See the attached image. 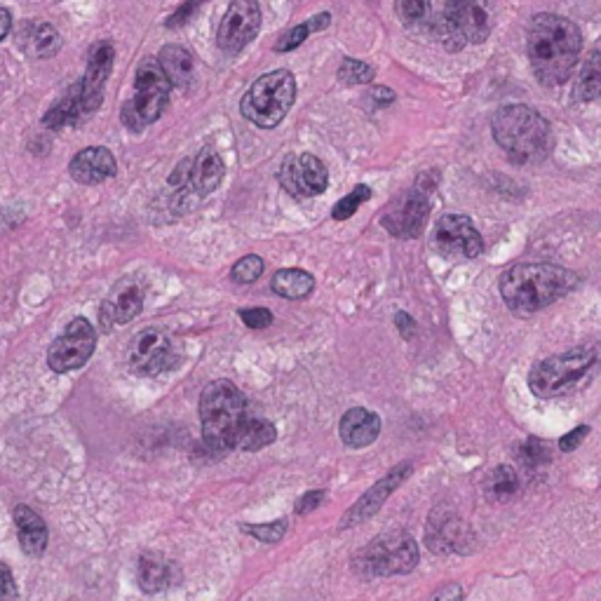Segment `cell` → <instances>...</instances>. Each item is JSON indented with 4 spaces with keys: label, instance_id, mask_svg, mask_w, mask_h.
I'll list each match as a JSON object with an SVG mask.
<instances>
[{
    "label": "cell",
    "instance_id": "cell-1",
    "mask_svg": "<svg viewBox=\"0 0 601 601\" xmlns=\"http://www.w3.org/2000/svg\"><path fill=\"white\" fill-rule=\"evenodd\" d=\"M583 36L571 19L559 15H538L529 24V62L536 76L545 87H559L571 78L573 66L580 57Z\"/></svg>",
    "mask_w": 601,
    "mask_h": 601
},
{
    "label": "cell",
    "instance_id": "cell-2",
    "mask_svg": "<svg viewBox=\"0 0 601 601\" xmlns=\"http://www.w3.org/2000/svg\"><path fill=\"white\" fill-rule=\"evenodd\" d=\"M578 285V275L555 263H519L505 270L501 296L512 313L533 315L564 299Z\"/></svg>",
    "mask_w": 601,
    "mask_h": 601
},
{
    "label": "cell",
    "instance_id": "cell-3",
    "mask_svg": "<svg viewBox=\"0 0 601 601\" xmlns=\"http://www.w3.org/2000/svg\"><path fill=\"white\" fill-rule=\"evenodd\" d=\"M491 132H494L496 144L519 165L540 160L550 153V123L531 106L508 104L498 108L491 120Z\"/></svg>",
    "mask_w": 601,
    "mask_h": 601
},
{
    "label": "cell",
    "instance_id": "cell-4",
    "mask_svg": "<svg viewBox=\"0 0 601 601\" xmlns=\"http://www.w3.org/2000/svg\"><path fill=\"white\" fill-rule=\"evenodd\" d=\"M247 400L231 381H212L200 395L202 440L212 451L235 449L242 425L247 421Z\"/></svg>",
    "mask_w": 601,
    "mask_h": 601
},
{
    "label": "cell",
    "instance_id": "cell-5",
    "mask_svg": "<svg viewBox=\"0 0 601 601\" xmlns=\"http://www.w3.org/2000/svg\"><path fill=\"white\" fill-rule=\"evenodd\" d=\"M294 99L296 80L292 71H270L254 80V85L240 101V111L249 123L261 127V130H273L292 111Z\"/></svg>",
    "mask_w": 601,
    "mask_h": 601
},
{
    "label": "cell",
    "instance_id": "cell-6",
    "mask_svg": "<svg viewBox=\"0 0 601 601\" xmlns=\"http://www.w3.org/2000/svg\"><path fill=\"white\" fill-rule=\"evenodd\" d=\"M599 355L597 348L580 346L566 350L562 355H552L548 360L538 362L529 374V388L536 397L550 400L571 393L580 381H585L587 374L594 369Z\"/></svg>",
    "mask_w": 601,
    "mask_h": 601
},
{
    "label": "cell",
    "instance_id": "cell-7",
    "mask_svg": "<svg viewBox=\"0 0 601 601\" xmlns=\"http://www.w3.org/2000/svg\"><path fill=\"white\" fill-rule=\"evenodd\" d=\"M489 33L491 15L486 0H447L435 22V36L449 52L484 43Z\"/></svg>",
    "mask_w": 601,
    "mask_h": 601
},
{
    "label": "cell",
    "instance_id": "cell-8",
    "mask_svg": "<svg viewBox=\"0 0 601 601\" xmlns=\"http://www.w3.org/2000/svg\"><path fill=\"white\" fill-rule=\"evenodd\" d=\"M416 564L418 545L404 531L381 533L355 557V571L362 578L402 576V573L414 571Z\"/></svg>",
    "mask_w": 601,
    "mask_h": 601
},
{
    "label": "cell",
    "instance_id": "cell-9",
    "mask_svg": "<svg viewBox=\"0 0 601 601\" xmlns=\"http://www.w3.org/2000/svg\"><path fill=\"white\" fill-rule=\"evenodd\" d=\"M172 83L158 62H144L134 78V97L123 108V123L130 130H144L165 113Z\"/></svg>",
    "mask_w": 601,
    "mask_h": 601
},
{
    "label": "cell",
    "instance_id": "cell-10",
    "mask_svg": "<svg viewBox=\"0 0 601 601\" xmlns=\"http://www.w3.org/2000/svg\"><path fill=\"white\" fill-rule=\"evenodd\" d=\"M226 174V165L221 155L212 146H205L191 160H184L172 174V186L177 188L174 200L184 202L188 198H202L216 191Z\"/></svg>",
    "mask_w": 601,
    "mask_h": 601
},
{
    "label": "cell",
    "instance_id": "cell-11",
    "mask_svg": "<svg viewBox=\"0 0 601 601\" xmlns=\"http://www.w3.org/2000/svg\"><path fill=\"white\" fill-rule=\"evenodd\" d=\"M94 348H97V332L85 317H76L66 324V329L57 341L47 350V364L57 374L80 369L90 360Z\"/></svg>",
    "mask_w": 601,
    "mask_h": 601
},
{
    "label": "cell",
    "instance_id": "cell-12",
    "mask_svg": "<svg viewBox=\"0 0 601 601\" xmlns=\"http://www.w3.org/2000/svg\"><path fill=\"white\" fill-rule=\"evenodd\" d=\"M280 186L294 198H315L329 186V172L324 162L313 153L287 155L278 170Z\"/></svg>",
    "mask_w": 601,
    "mask_h": 601
},
{
    "label": "cell",
    "instance_id": "cell-13",
    "mask_svg": "<svg viewBox=\"0 0 601 601\" xmlns=\"http://www.w3.org/2000/svg\"><path fill=\"white\" fill-rule=\"evenodd\" d=\"M261 29V8L256 0H231L221 19L216 43L226 54H238L256 38Z\"/></svg>",
    "mask_w": 601,
    "mask_h": 601
},
{
    "label": "cell",
    "instance_id": "cell-14",
    "mask_svg": "<svg viewBox=\"0 0 601 601\" xmlns=\"http://www.w3.org/2000/svg\"><path fill=\"white\" fill-rule=\"evenodd\" d=\"M475 543V533L461 517L442 508L432 512L428 529H425V545L430 552H435V555H447V552L470 555L475 550Z\"/></svg>",
    "mask_w": 601,
    "mask_h": 601
},
{
    "label": "cell",
    "instance_id": "cell-15",
    "mask_svg": "<svg viewBox=\"0 0 601 601\" xmlns=\"http://www.w3.org/2000/svg\"><path fill=\"white\" fill-rule=\"evenodd\" d=\"M174 362V343L160 329H144L130 346V369L137 376H158Z\"/></svg>",
    "mask_w": 601,
    "mask_h": 601
},
{
    "label": "cell",
    "instance_id": "cell-16",
    "mask_svg": "<svg viewBox=\"0 0 601 601\" xmlns=\"http://www.w3.org/2000/svg\"><path fill=\"white\" fill-rule=\"evenodd\" d=\"M435 240L440 252L447 256H465V259H475L484 252L482 235L465 214H444L437 221Z\"/></svg>",
    "mask_w": 601,
    "mask_h": 601
},
{
    "label": "cell",
    "instance_id": "cell-17",
    "mask_svg": "<svg viewBox=\"0 0 601 601\" xmlns=\"http://www.w3.org/2000/svg\"><path fill=\"white\" fill-rule=\"evenodd\" d=\"M430 214L428 195L421 191H411L402 198H397L386 214H383L381 224L395 238H418L423 233L425 221Z\"/></svg>",
    "mask_w": 601,
    "mask_h": 601
},
{
    "label": "cell",
    "instance_id": "cell-18",
    "mask_svg": "<svg viewBox=\"0 0 601 601\" xmlns=\"http://www.w3.org/2000/svg\"><path fill=\"white\" fill-rule=\"evenodd\" d=\"M411 475V463H400L395 465L393 470L388 472L386 477L378 479V482L371 486V489L364 494L360 501H357L353 508H350L346 515H343L339 529L346 531V529H353V526L367 522V519H371L376 515L378 510L383 508V503L388 501L390 496L395 494V489L400 486L404 479H407Z\"/></svg>",
    "mask_w": 601,
    "mask_h": 601
},
{
    "label": "cell",
    "instance_id": "cell-19",
    "mask_svg": "<svg viewBox=\"0 0 601 601\" xmlns=\"http://www.w3.org/2000/svg\"><path fill=\"white\" fill-rule=\"evenodd\" d=\"M69 172L78 184H101V181L111 179L116 174V155L104 146H90L71 160Z\"/></svg>",
    "mask_w": 601,
    "mask_h": 601
},
{
    "label": "cell",
    "instance_id": "cell-20",
    "mask_svg": "<svg viewBox=\"0 0 601 601\" xmlns=\"http://www.w3.org/2000/svg\"><path fill=\"white\" fill-rule=\"evenodd\" d=\"M141 308H144V294H141V289L132 285V282H125V285L113 289V292L106 296V301L101 303V324H104V329L108 332L113 324L132 322L134 317L141 313Z\"/></svg>",
    "mask_w": 601,
    "mask_h": 601
},
{
    "label": "cell",
    "instance_id": "cell-21",
    "mask_svg": "<svg viewBox=\"0 0 601 601\" xmlns=\"http://www.w3.org/2000/svg\"><path fill=\"white\" fill-rule=\"evenodd\" d=\"M339 435L348 449L369 447L381 435V418L374 411L362 407L348 409L339 423Z\"/></svg>",
    "mask_w": 601,
    "mask_h": 601
},
{
    "label": "cell",
    "instance_id": "cell-22",
    "mask_svg": "<svg viewBox=\"0 0 601 601\" xmlns=\"http://www.w3.org/2000/svg\"><path fill=\"white\" fill-rule=\"evenodd\" d=\"M113 62H116V50H113V45L108 43V40H101V43L92 45L90 54H87V71L83 80L78 83L85 97L101 101L104 83L113 71Z\"/></svg>",
    "mask_w": 601,
    "mask_h": 601
},
{
    "label": "cell",
    "instance_id": "cell-23",
    "mask_svg": "<svg viewBox=\"0 0 601 601\" xmlns=\"http://www.w3.org/2000/svg\"><path fill=\"white\" fill-rule=\"evenodd\" d=\"M99 104L101 101L85 97L83 90H80V85H76L62 101H57V104L47 111L43 123L45 127H50V130H59V127L64 125H76L87 116H92V113L99 108Z\"/></svg>",
    "mask_w": 601,
    "mask_h": 601
},
{
    "label": "cell",
    "instance_id": "cell-24",
    "mask_svg": "<svg viewBox=\"0 0 601 601\" xmlns=\"http://www.w3.org/2000/svg\"><path fill=\"white\" fill-rule=\"evenodd\" d=\"M15 524L19 533V543L29 557H40L47 548V526L43 517H38L29 505H17Z\"/></svg>",
    "mask_w": 601,
    "mask_h": 601
},
{
    "label": "cell",
    "instance_id": "cell-25",
    "mask_svg": "<svg viewBox=\"0 0 601 601\" xmlns=\"http://www.w3.org/2000/svg\"><path fill=\"white\" fill-rule=\"evenodd\" d=\"M270 287H273V292L282 296V299L299 301V299H306V296L313 294L315 280H313V275L303 268H282L273 275Z\"/></svg>",
    "mask_w": 601,
    "mask_h": 601
},
{
    "label": "cell",
    "instance_id": "cell-26",
    "mask_svg": "<svg viewBox=\"0 0 601 601\" xmlns=\"http://www.w3.org/2000/svg\"><path fill=\"white\" fill-rule=\"evenodd\" d=\"M158 64H160V69L165 71V76L170 78L172 85L186 87L188 83H191L193 57H191V52L184 50L181 45L162 47L158 54Z\"/></svg>",
    "mask_w": 601,
    "mask_h": 601
},
{
    "label": "cell",
    "instance_id": "cell-27",
    "mask_svg": "<svg viewBox=\"0 0 601 601\" xmlns=\"http://www.w3.org/2000/svg\"><path fill=\"white\" fill-rule=\"evenodd\" d=\"M137 578L144 592H160L172 583V564L165 557L148 552V555L139 559Z\"/></svg>",
    "mask_w": 601,
    "mask_h": 601
},
{
    "label": "cell",
    "instance_id": "cell-28",
    "mask_svg": "<svg viewBox=\"0 0 601 601\" xmlns=\"http://www.w3.org/2000/svg\"><path fill=\"white\" fill-rule=\"evenodd\" d=\"M278 432H275V425L266 421V418H252L249 416L245 425H242L238 440H235V449L240 451H259L268 444L275 442Z\"/></svg>",
    "mask_w": 601,
    "mask_h": 601
},
{
    "label": "cell",
    "instance_id": "cell-29",
    "mask_svg": "<svg viewBox=\"0 0 601 601\" xmlns=\"http://www.w3.org/2000/svg\"><path fill=\"white\" fill-rule=\"evenodd\" d=\"M601 97V52H592L580 66L576 83V101L587 104Z\"/></svg>",
    "mask_w": 601,
    "mask_h": 601
},
{
    "label": "cell",
    "instance_id": "cell-30",
    "mask_svg": "<svg viewBox=\"0 0 601 601\" xmlns=\"http://www.w3.org/2000/svg\"><path fill=\"white\" fill-rule=\"evenodd\" d=\"M519 489V479L515 468L510 465H498L494 472L489 475V482H486V496H489L491 503H503L517 494Z\"/></svg>",
    "mask_w": 601,
    "mask_h": 601
},
{
    "label": "cell",
    "instance_id": "cell-31",
    "mask_svg": "<svg viewBox=\"0 0 601 601\" xmlns=\"http://www.w3.org/2000/svg\"><path fill=\"white\" fill-rule=\"evenodd\" d=\"M59 50H62V36L59 31L54 29L52 24H40L36 31H33V52L38 54L40 59L54 57Z\"/></svg>",
    "mask_w": 601,
    "mask_h": 601
},
{
    "label": "cell",
    "instance_id": "cell-32",
    "mask_svg": "<svg viewBox=\"0 0 601 601\" xmlns=\"http://www.w3.org/2000/svg\"><path fill=\"white\" fill-rule=\"evenodd\" d=\"M371 198V188L369 186H364V184H360V186H355L353 191H350L346 198L343 200H339L336 202V207L332 209V216L336 221H346V219H350V216H353L357 209H360L364 202H367Z\"/></svg>",
    "mask_w": 601,
    "mask_h": 601
},
{
    "label": "cell",
    "instance_id": "cell-33",
    "mask_svg": "<svg viewBox=\"0 0 601 601\" xmlns=\"http://www.w3.org/2000/svg\"><path fill=\"white\" fill-rule=\"evenodd\" d=\"M376 71L360 59H343L339 66V80L346 85H367L374 80Z\"/></svg>",
    "mask_w": 601,
    "mask_h": 601
},
{
    "label": "cell",
    "instance_id": "cell-34",
    "mask_svg": "<svg viewBox=\"0 0 601 601\" xmlns=\"http://www.w3.org/2000/svg\"><path fill=\"white\" fill-rule=\"evenodd\" d=\"M263 273V259L256 254H247L242 256V259L235 263L231 270V278L233 282H238V285H252L261 278Z\"/></svg>",
    "mask_w": 601,
    "mask_h": 601
},
{
    "label": "cell",
    "instance_id": "cell-35",
    "mask_svg": "<svg viewBox=\"0 0 601 601\" xmlns=\"http://www.w3.org/2000/svg\"><path fill=\"white\" fill-rule=\"evenodd\" d=\"M242 531L249 533V536H254L256 540H261V543H280L282 536L287 533V522L285 519H278V522H270V524H245L242 526Z\"/></svg>",
    "mask_w": 601,
    "mask_h": 601
},
{
    "label": "cell",
    "instance_id": "cell-36",
    "mask_svg": "<svg viewBox=\"0 0 601 601\" xmlns=\"http://www.w3.org/2000/svg\"><path fill=\"white\" fill-rule=\"evenodd\" d=\"M397 12L407 26H418L428 15V0H397Z\"/></svg>",
    "mask_w": 601,
    "mask_h": 601
},
{
    "label": "cell",
    "instance_id": "cell-37",
    "mask_svg": "<svg viewBox=\"0 0 601 601\" xmlns=\"http://www.w3.org/2000/svg\"><path fill=\"white\" fill-rule=\"evenodd\" d=\"M310 36V29L308 24L303 22L299 26H294V29H289L285 36H282L278 40V45H275V52H289V50H296V47L306 43V38Z\"/></svg>",
    "mask_w": 601,
    "mask_h": 601
},
{
    "label": "cell",
    "instance_id": "cell-38",
    "mask_svg": "<svg viewBox=\"0 0 601 601\" xmlns=\"http://www.w3.org/2000/svg\"><path fill=\"white\" fill-rule=\"evenodd\" d=\"M240 320L245 322L249 329H266L273 324V313L266 308H245L240 310Z\"/></svg>",
    "mask_w": 601,
    "mask_h": 601
},
{
    "label": "cell",
    "instance_id": "cell-39",
    "mask_svg": "<svg viewBox=\"0 0 601 601\" xmlns=\"http://www.w3.org/2000/svg\"><path fill=\"white\" fill-rule=\"evenodd\" d=\"M0 601H19V587L10 566L0 562Z\"/></svg>",
    "mask_w": 601,
    "mask_h": 601
},
{
    "label": "cell",
    "instance_id": "cell-40",
    "mask_svg": "<svg viewBox=\"0 0 601 601\" xmlns=\"http://www.w3.org/2000/svg\"><path fill=\"white\" fill-rule=\"evenodd\" d=\"M522 456H524V461L531 465V468H533V465H536V468H538L540 463H548L550 461L548 447H545V444L540 442V440H529V442H526V447L522 449Z\"/></svg>",
    "mask_w": 601,
    "mask_h": 601
},
{
    "label": "cell",
    "instance_id": "cell-41",
    "mask_svg": "<svg viewBox=\"0 0 601 601\" xmlns=\"http://www.w3.org/2000/svg\"><path fill=\"white\" fill-rule=\"evenodd\" d=\"M205 3V0H188V3H184L181 5V8L174 12V15L167 19V26H170V29H177V26H181V24H186L188 19L193 17V12H195V8H200V5Z\"/></svg>",
    "mask_w": 601,
    "mask_h": 601
},
{
    "label": "cell",
    "instance_id": "cell-42",
    "mask_svg": "<svg viewBox=\"0 0 601 601\" xmlns=\"http://www.w3.org/2000/svg\"><path fill=\"white\" fill-rule=\"evenodd\" d=\"M587 432H590V428H587V425H580V428L571 430L569 435H564L562 440H559V449H562V451H573V449H578L580 444H583L585 437H587Z\"/></svg>",
    "mask_w": 601,
    "mask_h": 601
},
{
    "label": "cell",
    "instance_id": "cell-43",
    "mask_svg": "<svg viewBox=\"0 0 601 601\" xmlns=\"http://www.w3.org/2000/svg\"><path fill=\"white\" fill-rule=\"evenodd\" d=\"M324 501V491H310V494H306L299 501V505H296V512H299V515H306V512H310V510H315L317 505H320Z\"/></svg>",
    "mask_w": 601,
    "mask_h": 601
},
{
    "label": "cell",
    "instance_id": "cell-44",
    "mask_svg": "<svg viewBox=\"0 0 601 601\" xmlns=\"http://www.w3.org/2000/svg\"><path fill=\"white\" fill-rule=\"evenodd\" d=\"M432 601H463V587L458 583L444 585L442 590L432 597Z\"/></svg>",
    "mask_w": 601,
    "mask_h": 601
},
{
    "label": "cell",
    "instance_id": "cell-45",
    "mask_svg": "<svg viewBox=\"0 0 601 601\" xmlns=\"http://www.w3.org/2000/svg\"><path fill=\"white\" fill-rule=\"evenodd\" d=\"M395 324H397V327H400V332H402L404 339H411V334H414L416 324H414V320H411V317L407 313H402V310H400V313L395 315Z\"/></svg>",
    "mask_w": 601,
    "mask_h": 601
},
{
    "label": "cell",
    "instance_id": "cell-46",
    "mask_svg": "<svg viewBox=\"0 0 601 601\" xmlns=\"http://www.w3.org/2000/svg\"><path fill=\"white\" fill-rule=\"evenodd\" d=\"M306 24H308L310 33L324 31V29H329V24H332V15H329V12H320V15H315L313 19H308Z\"/></svg>",
    "mask_w": 601,
    "mask_h": 601
},
{
    "label": "cell",
    "instance_id": "cell-47",
    "mask_svg": "<svg viewBox=\"0 0 601 601\" xmlns=\"http://www.w3.org/2000/svg\"><path fill=\"white\" fill-rule=\"evenodd\" d=\"M10 29H12V15L5 8H0V40L8 38Z\"/></svg>",
    "mask_w": 601,
    "mask_h": 601
}]
</instances>
